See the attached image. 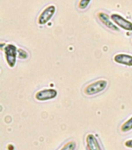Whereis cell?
Masks as SVG:
<instances>
[{
    "label": "cell",
    "mask_w": 132,
    "mask_h": 150,
    "mask_svg": "<svg viewBox=\"0 0 132 150\" xmlns=\"http://www.w3.org/2000/svg\"><path fill=\"white\" fill-rule=\"evenodd\" d=\"M5 59L10 68H13L16 65V59L18 58V49L13 44H7L3 49Z\"/></svg>",
    "instance_id": "cell-2"
},
{
    "label": "cell",
    "mask_w": 132,
    "mask_h": 150,
    "mask_svg": "<svg viewBox=\"0 0 132 150\" xmlns=\"http://www.w3.org/2000/svg\"><path fill=\"white\" fill-rule=\"evenodd\" d=\"M29 57V54L23 49H18V58L20 59H27Z\"/></svg>",
    "instance_id": "cell-11"
},
{
    "label": "cell",
    "mask_w": 132,
    "mask_h": 150,
    "mask_svg": "<svg viewBox=\"0 0 132 150\" xmlns=\"http://www.w3.org/2000/svg\"><path fill=\"white\" fill-rule=\"evenodd\" d=\"M124 145H125L127 148H130L132 149V139H128L124 142Z\"/></svg>",
    "instance_id": "cell-13"
},
{
    "label": "cell",
    "mask_w": 132,
    "mask_h": 150,
    "mask_svg": "<svg viewBox=\"0 0 132 150\" xmlns=\"http://www.w3.org/2000/svg\"><path fill=\"white\" fill-rule=\"evenodd\" d=\"M76 146L77 144L75 141H69L65 143L59 150H75Z\"/></svg>",
    "instance_id": "cell-10"
},
{
    "label": "cell",
    "mask_w": 132,
    "mask_h": 150,
    "mask_svg": "<svg viewBox=\"0 0 132 150\" xmlns=\"http://www.w3.org/2000/svg\"><path fill=\"white\" fill-rule=\"evenodd\" d=\"M114 61L121 65L132 67V55L126 53H118L114 56Z\"/></svg>",
    "instance_id": "cell-8"
},
{
    "label": "cell",
    "mask_w": 132,
    "mask_h": 150,
    "mask_svg": "<svg viewBox=\"0 0 132 150\" xmlns=\"http://www.w3.org/2000/svg\"><path fill=\"white\" fill-rule=\"evenodd\" d=\"M98 17L100 19V21L102 22V23L107 28L114 31H119V28L113 22V21L110 18V16L106 13L103 12H100L98 13Z\"/></svg>",
    "instance_id": "cell-6"
},
{
    "label": "cell",
    "mask_w": 132,
    "mask_h": 150,
    "mask_svg": "<svg viewBox=\"0 0 132 150\" xmlns=\"http://www.w3.org/2000/svg\"><path fill=\"white\" fill-rule=\"evenodd\" d=\"M107 84H108V82L107 80H97L86 85L84 88L83 92L87 96H95L104 91L105 89L107 88Z\"/></svg>",
    "instance_id": "cell-1"
},
{
    "label": "cell",
    "mask_w": 132,
    "mask_h": 150,
    "mask_svg": "<svg viewBox=\"0 0 132 150\" xmlns=\"http://www.w3.org/2000/svg\"><path fill=\"white\" fill-rule=\"evenodd\" d=\"M110 18L117 27H120L124 30L132 31V22L125 19L124 16L118 13H113Z\"/></svg>",
    "instance_id": "cell-5"
},
{
    "label": "cell",
    "mask_w": 132,
    "mask_h": 150,
    "mask_svg": "<svg viewBox=\"0 0 132 150\" xmlns=\"http://www.w3.org/2000/svg\"><path fill=\"white\" fill-rule=\"evenodd\" d=\"M56 12V6L54 5H50L44 9V10L40 13L37 23L39 25H45L51 21Z\"/></svg>",
    "instance_id": "cell-3"
},
{
    "label": "cell",
    "mask_w": 132,
    "mask_h": 150,
    "mask_svg": "<svg viewBox=\"0 0 132 150\" xmlns=\"http://www.w3.org/2000/svg\"><path fill=\"white\" fill-rule=\"evenodd\" d=\"M91 0H80L78 4V7H79V9L81 10H83V9H86L87 7H88L89 4L90 3Z\"/></svg>",
    "instance_id": "cell-12"
},
{
    "label": "cell",
    "mask_w": 132,
    "mask_h": 150,
    "mask_svg": "<svg viewBox=\"0 0 132 150\" xmlns=\"http://www.w3.org/2000/svg\"><path fill=\"white\" fill-rule=\"evenodd\" d=\"M132 130V117H130L128 120H126L124 123L121 126V131L124 133L129 132Z\"/></svg>",
    "instance_id": "cell-9"
},
{
    "label": "cell",
    "mask_w": 132,
    "mask_h": 150,
    "mask_svg": "<svg viewBox=\"0 0 132 150\" xmlns=\"http://www.w3.org/2000/svg\"><path fill=\"white\" fill-rule=\"evenodd\" d=\"M86 142L88 150H103L100 142L93 134H88L86 135Z\"/></svg>",
    "instance_id": "cell-7"
},
{
    "label": "cell",
    "mask_w": 132,
    "mask_h": 150,
    "mask_svg": "<svg viewBox=\"0 0 132 150\" xmlns=\"http://www.w3.org/2000/svg\"><path fill=\"white\" fill-rule=\"evenodd\" d=\"M58 96V91L54 88H45L37 91L35 94V98L39 102L48 101L54 99Z\"/></svg>",
    "instance_id": "cell-4"
}]
</instances>
